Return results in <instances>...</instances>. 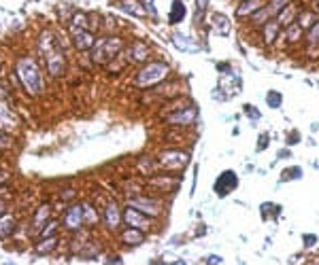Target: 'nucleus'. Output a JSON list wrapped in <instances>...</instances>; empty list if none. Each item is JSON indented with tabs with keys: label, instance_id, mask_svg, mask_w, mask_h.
Wrapping results in <instances>:
<instances>
[{
	"label": "nucleus",
	"instance_id": "ddd939ff",
	"mask_svg": "<svg viewBox=\"0 0 319 265\" xmlns=\"http://www.w3.org/2000/svg\"><path fill=\"white\" fill-rule=\"evenodd\" d=\"M122 219H124V216L119 214L117 204H109V206L105 208V225H107L109 229L117 231V229H119V223H122Z\"/></svg>",
	"mask_w": 319,
	"mask_h": 265
},
{
	"label": "nucleus",
	"instance_id": "cd10ccee",
	"mask_svg": "<svg viewBox=\"0 0 319 265\" xmlns=\"http://www.w3.org/2000/svg\"><path fill=\"white\" fill-rule=\"evenodd\" d=\"M307 43L319 47V19L309 28V32H307Z\"/></svg>",
	"mask_w": 319,
	"mask_h": 265
},
{
	"label": "nucleus",
	"instance_id": "473e14b6",
	"mask_svg": "<svg viewBox=\"0 0 319 265\" xmlns=\"http://www.w3.org/2000/svg\"><path fill=\"white\" fill-rule=\"evenodd\" d=\"M245 112H247L249 117H253V119H260V112L255 110V108L251 106V104H247V106H245Z\"/></svg>",
	"mask_w": 319,
	"mask_h": 265
},
{
	"label": "nucleus",
	"instance_id": "72a5a7b5",
	"mask_svg": "<svg viewBox=\"0 0 319 265\" xmlns=\"http://www.w3.org/2000/svg\"><path fill=\"white\" fill-rule=\"evenodd\" d=\"M6 144H9V140H6V136H4L2 132H0V149H4Z\"/></svg>",
	"mask_w": 319,
	"mask_h": 265
},
{
	"label": "nucleus",
	"instance_id": "a878e982",
	"mask_svg": "<svg viewBox=\"0 0 319 265\" xmlns=\"http://www.w3.org/2000/svg\"><path fill=\"white\" fill-rule=\"evenodd\" d=\"M98 223V214L90 204H83V225H96Z\"/></svg>",
	"mask_w": 319,
	"mask_h": 265
},
{
	"label": "nucleus",
	"instance_id": "aec40b11",
	"mask_svg": "<svg viewBox=\"0 0 319 265\" xmlns=\"http://www.w3.org/2000/svg\"><path fill=\"white\" fill-rule=\"evenodd\" d=\"M13 229H15V219L11 214H0V238H6V236H11L13 234Z\"/></svg>",
	"mask_w": 319,
	"mask_h": 265
},
{
	"label": "nucleus",
	"instance_id": "e433bc0d",
	"mask_svg": "<svg viewBox=\"0 0 319 265\" xmlns=\"http://www.w3.org/2000/svg\"><path fill=\"white\" fill-rule=\"evenodd\" d=\"M4 180H6V174H4V172H0V184H2Z\"/></svg>",
	"mask_w": 319,
	"mask_h": 265
},
{
	"label": "nucleus",
	"instance_id": "20e7f679",
	"mask_svg": "<svg viewBox=\"0 0 319 265\" xmlns=\"http://www.w3.org/2000/svg\"><path fill=\"white\" fill-rule=\"evenodd\" d=\"M47 60V70H49L51 77H60L66 70V58H64V51L60 49V45H55L53 49H49L45 53Z\"/></svg>",
	"mask_w": 319,
	"mask_h": 265
},
{
	"label": "nucleus",
	"instance_id": "2eb2a0df",
	"mask_svg": "<svg viewBox=\"0 0 319 265\" xmlns=\"http://www.w3.org/2000/svg\"><path fill=\"white\" fill-rule=\"evenodd\" d=\"M147 58H149V47L141 41H137L128 49V62H145Z\"/></svg>",
	"mask_w": 319,
	"mask_h": 265
},
{
	"label": "nucleus",
	"instance_id": "39448f33",
	"mask_svg": "<svg viewBox=\"0 0 319 265\" xmlns=\"http://www.w3.org/2000/svg\"><path fill=\"white\" fill-rule=\"evenodd\" d=\"M189 162V155L183 151H166L160 155V166H164L166 170H181Z\"/></svg>",
	"mask_w": 319,
	"mask_h": 265
},
{
	"label": "nucleus",
	"instance_id": "423d86ee",
	"mask_svg": "<svg viewBox=\"0 0 319 265\" xmlns=\"http://www.w3.org/2000/svg\"><path fill=\"white\" fill-rule=\"evenodd\" d=\"M128 206H132V208H137V210L145 212L147 216H158V214H162V204H160L158 199H149V197H130Z\"/></svg>",
	"mask_w": 319,
	"mask_h": 265
},
{
	"label": "nucleus",
	"instance_id": "b1692460",
	"mask_svg": "<svg viewBox=\"0 0 319 265\" xmlns=\"http://www.w3.org/2000/svg\"><path fill=\"white\" fill-rule=\"evenodd\" d=\"M49 214H51V206H41L38 208V212L34 216V227H43V225H47V219H49Z\"/></svg>",
	"mask_w": 319,
	"mask_h": 265
},
{
	"label": "nucleus",
	"instance_id": "f3484780",
	"mask_svg": "<svg viewBox=\"0 0 319 265\" xmlns=\"http://www.w3.org/2000/svg\"><path fill=\"white\" fill-rule=\"evenodd\" d=\"M298 13H300V11H298V6L294 4V2H290V4H287L281 13L277 15V21L281 23V26H290V23H294V21H296Z\"/></svg>",
	"mask_w": 319,
	"mask_h": 265
},
{
	"label": "nucleus",
	"instance_id": "4468645a",
	"mask_svg": "<svg viewBox=\"0 0 319 265\" xmlns=\"http://www.w3.org/2000/svg\"><path fill=\"white\" fill-rule=\"evenodd\" d=\"M122 242H126L128 246H139L145 242V234L139 227H128L122 231Z\"/></svg>",
	"mask_w": 319,
	"mask_h": 265
},
{
	"label": "nucleus",
	"instance_id": "c9c22d12",
	"mask_svg": "<svg viewBox=\"0 0 319 265\" xmlns=\"http://www.w3.org/2000/svg\"><path fill=\"white\" fill-rule=\"evenodd\" d=\"M313 240H315L313 236H307V246H313Z\"/></svg>",
	"mask_w": 319,
	"mask_h": 265
},
{
	"label": "nucleus",
	"instance_id": "c85d7f7f",
	"mask_svg": "<svg viewBox=\"0 0 319 265\" xmlns=\"http://www.w3.org/2000/svg\"><path fill=\"white\" fill-rule=\"evenodd\" d=\"M266 102H268V106L279 108V106H281V102H283V95L277 93V91H268L266 93Z\"/></svg>",
	"mask_w": 319,
	"mask_h": 265
},
{
	"label": "nucleus",
	"instance_id": "a211bd4d",
	"mask_svg": "<svg viewBox=\"0 0 319 265\" xmlns=\"http://www.w3.org/2000/svg\"><path fill=\"white\" fill-rule=\"evenodd\" d=\"M15 125H17V119H15L13 110L0 102V127H2V130H13Z\"/></svg>",
	"mask_w": 319,
	"mask_h": 265
},
{
	"label": "nucleus",
	"instance_id": "9d476101",
	"mask_svg": "<svg viewBox=\"0 0 319 265\" xmlns=\"http://www.w3.org/2000/svg\"><path fill=\"white\" fill-rule=\"evenodd\" d=\"M81 225H83V206L75 204V206L68 208L66 214H64V227L75 231V229L81 227Z\"/></svg>",
	"mask_w": 319,
	"mask_h": 265
},
{
	"label": "nucleus",
	"instance_id": "6e6552de",
	"mask_svg": "<svg viewBox=\"0 0 319 265\" xmlns=\"http://www.w3.org/2000/svg\"><path fill=\"white\" fill-rule=\"evenodd\" d=\"M236 184H238V178H236L234 172H223L219 178L215 180V193H217L219 197H223V195H228L230 191H234Z\"/></svg>",
	"mask_w": 319,
	"mask_h": 265
},
{
	"label": "nucleus",
	"instance_id": "dca6fc26",
	"mask_svg": "<svg viewBox=\"0 0 319 265\" xmlns=\"http://www.w3.org/2000/svg\"><path fill=\"white\" fill-rule=\"evenodd\" d=\"M279 28H281V23H279L277 19H268L264 23V28H262V38H264L266 45H273L275 43V38L279 34Z\"/></svg>",
	"mask_w": 319,
	"mask_h": 265
},
{
	"label": "nucleus",
	"instance_id": "7c9ffc66",
	"mask_svg": "<svg viewBox=\"0 0 319 265\" xmlns=\"http://www.w3.org/2000/svg\"><path fill=\"white\" fill-rule=\"evenodd\" d=\"M206 11V0H196V19H202Z\"/></svg>",
	"mask_w": 319,
	"mask_h": 265
},
{
	"label": "nucleus",
	"instance_id": "6ab92c4d",
	"mask_svg": "<svg viewBox=\"0 0 319 265\" xmlns=\"http://www.w3.org/2000/svg\"><path fill=\"white\" fill-rule=\"evenodd\" d=\"M183 17H185V4L181 2V0H174L172 2V9H170V13H168V23H179V21H183Z\"/></svg>",
	"mask_w": 319,
	"mask_h": 265
},
{
	"label": "nucleus",
	"instance_id": "c756f323",
	"mask_svg": "<svg viewBox=\"0 0 319 265\" xmlns=\"http://www.w3.org/2000/svg\"><path fill=\"white\" fill-rule=\"evenodd\" d=\"M55 229H58V223H47V227H43V231H41V238H49V236H53L55 234Z\"/></svg>",
	"mask_w": 319,
	"mask_h": 265
},
{
	"label": "nucleus",
	"instance_id": "0eeeda50",
	"mask_svg": "<svg viewBox=\"0 0 319 265\" xmlns=\"http://www.w3.org/2000/svg\"><path fill=\"white\" fill-rule=\"evenodd\" d=\"M124 221H126L128 227H139V229H147V227H151L149 216H147L145 212L137 210V208H132V206H128L126 210H124Z\"/></svg>",
	"mask_w": 319,
	"mask_h": 265
},
{
	"label": "nucleus",
	"instance_id": "f8f14e48",
	"mask_svg": "<svg viewBox=\"0 0 319 265\" xmlns=\"http://www.w3.org/2000/svg\"><path fill=\"white\" fill-rule=\"evenodd\" d=\"M266 4V0H243L236 6V17H251L255 11H260Z\"/></svg>",
	"mask_w": 319,
	"mask_h": 265
},
{
	"label": "nucleus",
	"instance_id": "9b49d317",
	"mask_svg": "<svg viewBox=\"0 0 319 265\" xmlns=\"http://www.w3.org/2000/svg\"><path fill=\"white\" fill-rule=\"evenodd\" d=\"M75 34V47L79 51H92V47H94V43H96V38H94V34L90 30H77V32H73Z\"/></svg>",
	"mask_w": 319,
	"mask_h": 265
},
{
	"label": "nucleus",
	"instance_id": "f704fd0d",
	"mask_svg": "<svg viewBox=\"0 0 319 265\" xmlns=\"http://www.w3.org/2000/svg\"><path fill=\"white\" fill-rule=\"evenodd\" d=\"M260 140H262V142H260V147H258V149H264V144H266V140H268V136L264 134V136H262V138H260Z\"/></svg>",
	"mask_w": 319,
	"mask_h": 265
},
{
	"label": "nucleus",
	"instance_id": "58836bf2",
	"mask_svg": "<svg viewBox=\"0 0 319 265\" xmlns=\"http://www.w3.org/2000/svg\"><path fill=\"white\" fill-rule=\"evenodd\" d=\"M317 9H319V0H317Z\"/></svg>",
	"mask_w": 319,
	"mask_h": 265
},
{
	"label": "nucleus",
	"instance_id": "bb28decb",
	"mask_svg": "<svg viewBox=\"0 0 319 265\" xmlns=\"http://www.w3.org/2000/svg\"><path fill=\"white\" fill-rule=\"evenodd\" d=\"M122 9L128 11V13H134L137 17H143V15H145V11H143L141 6H139L137 0H124V2H122Z\"/></svg>",
	"mask_w": 319,
	"mask_h": 265
},
{
	"label": "nucleus",
	"instance_id": "5701e85b",
	"mask_svg": "<svg viewBox=\"0 0 319 265\" xmlns=\"http://www.w3.org/2000/svg\"><path fill=\"white\" fill-rule=\"evenodd\" d=\"M213 28L219 32V34H228L230 32V21L226 15H221V13H215L213 15Z\"/></svg>",
	"mask_w": 319,
	"mask_h": 265
},
{
	"label": "nucleus",
	"instance_id": "1a4fd4ad",
	"mask_svg": "<svg viewBox=\"0 0 319 265\" xmlns=\"http://www.w3.org/2000/svg\"><path fill=\"white\" fill-rule=\"evenodd\" d=\"M196 117H198V110L194 106H185V108H181L179 112H174V115L166 117V121L172 123V125H191L196 121Z\"/></svg>",
	"mask_w": 319,
	"mask_h": 265
},
{
	"label": "nucleus",
	"instance_id": "393cba45",
	"mask_svg": "<svg viewBox=\"0 0 319 265\" xmlns=\"http://www.w3.org/2000/svg\"><path fill=\"white\" fill-rule=\"evenodd\" d=\"M55 244H58V240H55V236H49V238H43V242L36 246V253L38 255H45L55 248Z\"/></svg>",
	"mask_w": 319,
	"mask_h": 265
},
{
	"label": "nucleus",
	"instance_id": "4c0bfd02",
	"mask_svg": "<svg viewBox=\"0 0 319 265\" xmlns=\"http://www.w3.org/2000/svg\"><path fill=\"white\" fill-rule=\"evenodd\" d=\"M0 214H4V202L0 199Z\"/></svg>",
	"mask_w": 319,
	"mask_h": 265
},
{
	"label": "nucleus",
	"instance_id": "4be33fe9",
	"mask_svg": "<svg viewBox=\"0 0 319 265\" xmlns=\"http://www.w3.org/2000/svg\"><path fill=\"white\" fill-rule=\"evenodd\" d=\"M315 21H317V15H315L313 11H300L298 17H296V23H298L302 30H309Z\"/></svg>",
	"mask_w": 319,
	"mask_h": 265
},
{
	"label": "nucleus",
	"instance_id": "7ed1b4c3",
	"mask_svg": "<svg viewBox=\"0 0 319 265\" xmlns=\"http://www.w3.org/2000/svg\"><path fill=\"white\" fill-rule=\"evenodd\" d=\"M170 68L166 66L164 62H151L147 64L145 68H141L134 77V85L137 87H151V85H158L162 83L166 77H168Z\"/></svg>",
	"mask_w": 319,
	"mask_h": 265
},
{
	"label": "nucleus",
	"instance_id": "412c9836",
	"mask_svg": "<svg viewBox=\"0 0 319 265\" xmlns=\"http://www.w3.org/2000/svg\"><path fill=\"white\" fill-rule=\"evenodd\" d=\"M302 30L296 21L294 23H290V26H285V34H283V38H287V43H298L300 38H302Z\"/></svg>",
	"mask_w": 319,
	"mask_h": 265
},
{
	"label": "nucleus",
	"instance_id": "2f4dec72",
	"mask_svg": "<svg viewBox=\"0 0 319 265\" xmlns=\"http://www.w3.org/2000/svg\"><path fill=\"white\" fill-rule=\"evenodd\" d=\"M300 174H302V170L300 168H292V170H287V172H283V178H300Z\"/></svg>",
	"mask_w": 319,
	"mask_h": 265
},
{
	"label": "nucleus",
	"instance_id": "f03ea898",
	"mask_svg": "<svg viewBox=\"0 0 319 265\" xmlns=\"http://www.w3.org/2000/svg\"><path fill=\"white\" fill-rule=\"evenodd\" d=\"M124 47V41L117 36H102L92 47V60L96 64H109L113 58H119V51Z\"/></svg>",
	"mask_w": 319,
	"mask_h": 265
},
{
	"label": "nucleus",
	"instance_id": "f257e3e1",
	"mask_svg": "<svg viewBox=\"0 0 319 265\" xmlns=\"http://www.w3.org/2000/svg\"><path fill=\"white\" fill-rule=\"evenodd\" d=\"M15 70H17V79H19L21 87L30 95H38L43 91V75L32 58H19Z\"/></svg>",
	"mask_w": 319,
	"mask_h": 265
}]
</instances>
